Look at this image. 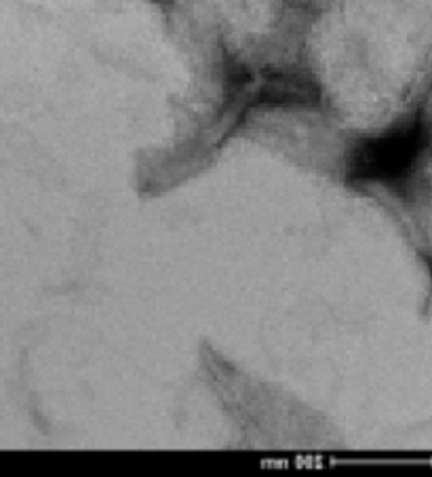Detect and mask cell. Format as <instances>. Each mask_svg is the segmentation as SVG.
<instances>
[{
    "label": "cell",
    "instance_id": "cell-1",
    "mask_svg": "<svg viewBox=\"0 0 432 477\" xmlns=\"http://www.w3.org/2000/svg\"><path fill=\"white\" fill-rule=\"evenodd\" d=\"M419 155V131L416 120H403L384 134L358 137L346 153V184L401 186Z\"/></svg>",
    "mask_w": 432,
    "mask_h": 477
}]
</instances>
